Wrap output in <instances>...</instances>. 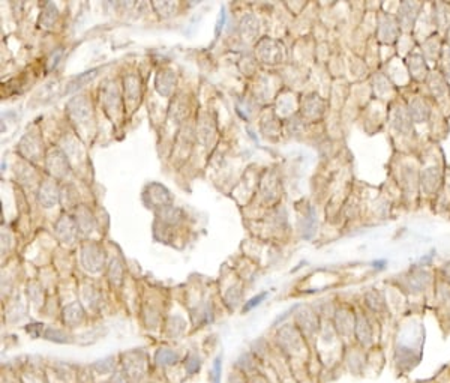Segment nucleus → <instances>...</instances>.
<instances>
[{"mask_svg": "<svg viewBox=\"0 0 450 383\" xmlns=\"http://www.w3.org/2000/svg\"><path fill=\"white\" fill-rule=\"evenodd\" d=\"M200 368V358L197 355H191L186 361V370L189 373H197Z\"/></svg>", "mask_w": 450, "mask_h": 383, "instance_id": "nucleus-4", "label": "nucleus"}, {"mask_svg": "<svg viewBox=\"0 0 450 383\" xmlns=\"http://www.w3.org/2000/svg\"><path fill=\"white\" fill-rule=\"evenodd\" d=\"M110 383H126V377H125L123 373H116L112 376L111 380H110Z\"/></svg>", "mask_w": 450, "mask_h": 383, "instance_id": "nucleus-7", "label": "nucleus"}, {"mask_svg": "<svg viewBox=\"0 0 450 383\" xmlns=\"http://www.w3.org/2000/svg\"><path fill=\"white\" fill-rule=\"evenodd\" d=\"M224 21H225V11L224 9H221V12H219V20H218V24H216V36L219 35L221 29L224 27Z\"/></svg>", "mask_w": 450, "mask_h": 383, "instance_id": "nucleus-6", "label": "nucleus"}, {"mask_svg": "<svg viewBox=\"0 0 450 383\" xmlns=\"http://www.w3.org/2000/svg\"><path fill=\"white\" fill-rule=\"evenodd\" d=\"M210 379H212V383L221 382V358H216L215 359L213 370L210 371Z\"/></svg>", "mask_w": 450, "mask_h": 383, "instance_id": "nucleus-3", "label": "nucleus"}, {"mask_svg": "<svg viewBox=\"0 0 450 383\" xmlns=\"http://www.w3.org/2000/svg\"><path fill=\"white\" fill-rule=\"evenodd\" d=\"M155 359H156V362L159 365H164L165 367V365H171V364H174L177 361V355L171 349H159L156 352Z\"/></svg>", "mask_w": 450, "mask_h": 383, "instance_id": "nucleus-1", "label": "nucleus"}, {"mask_svg": "<svg viewBox=\"0 0 450 383\" xmlns=\"http://www.w3.org/2000/svg\"><path fill=\"white\" fill-rule=\"evenodd\" d=\"M267 296V293H261V295H258V296H255V298H252L246 305H245V311H249V310H252L255 305H258L264 298Z\"/></svg>", "mask_w": 450, "mask_h": 383, "instance_id": "nucleus-5", "label": "nucleus"}, {"mask_svg": "<svg viewBox=\"0 0 450 383\" xmlns=\"http://www.w3.org/2000/svg\"><path fill=\"white\" fill-rule=\"evenodd\" d=\"M93 367H95V370H96L98 373H108V371H111L112 367H114L112 358H107V359H102V361L96 362V364H95Z\"/></svg>", "mask_w": 450, "mask_h": 383, "instance_id": "nucleus-2", "label": "nucleus"}]
</instances>
